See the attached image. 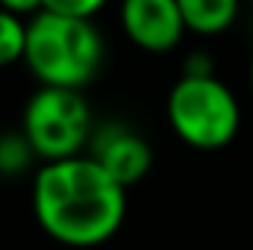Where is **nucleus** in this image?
<instances>
[{
	"instance_id": "obj_1",
	"label": "nucleus",
	"mask_w": 253,
	"mask_h": 250,
	"mask_svg": "<svg viewBox=\"0 0 253 250\" xmlns=\"http://www.w3.org/2000/svg\"><path fill=\"white\" fill-rule=\"evenodd\" d=\"M33 215L53 242L97 248L124 224L126 188L83 153L44 162L33 183Z\"/></svg>"
},
{
	"instance_id": "obj_6",
	"label": "nucleus",
	"mask_w": 253,
	"mask_h": 250,
	"mask_svg": "<svg viewBox=\"0 0 253 250\" xmlns=\"http://www.w3.org/2000/svg\"><path fill=\"white\" fill-rule=\"evenodd\" d=\"M88 156L124 188L144 180L153 165V150L144 141V135H138L135 129L124 124H109L94 129Z\"/></svg>"
},
{
	"instance_id": "obj_13",
	"label": "nucleus",
	"mask_w": 253,
	"mask_h": 250,
	"mask_svg": "<svg viewBox=\"0 0 253 250\" xmlns=\"http://www.w3.org/2000/svg\"><path fill=\"white\" fill-rule=\"evenodd\" d=\"M251 3H253V0H251Z\"/></svg>"
},
{
	"instance_id": "obj_12",
	"label": "nucleus",
	"mask_w": 253,
	"mask_h": 250,
	"mask_svg": "<svg viewBox=\"0 0 253 250\" xmlns=\"http://www.w3.org/2000/svg\"><path fill=\"white\" fill-rule=\"evenodd\" d=\"M251 91H253V59H251Z\"/></svg>"
},
{
	"instance_id": "obj_5",
	"label": "nucleus",
	"mask_w": 253,
	"mask_h": 250,
	"mask_svg": "<svg viewBox=\"0 0 253 250\" xmlns=\"http://www.w3.org/2000/svg\"><path fill=\"white\" fill-rule=\"evenodd\" d=\"M121 27L126 39L147 53H168L186 36L177 0H121Z\"/></svg>"
},
{
	"instance_id": "obj_11",
	"label": "nucleus",
	"mask_w": 253,
	"mask_h": 250,
	"mask_svg": "<svg viewBox=\"0 0 253 250\" xmlns=\"http://www.w3.org/2000/svg\"><path fill=\"white\" fill-rule=\"evenodd\" d=\"M0 9L24 18V15H39L44 9V0H0Z\"/></svg>"
},
{
	"instance_id": "obj_4",
	"label": "nucleus",
	"mask_w": 253,
	"mask_h": 250,
	"mask_svg": "<svg viewBox=\"0 0 253 250\" xmlns=\"http://www.w3.org/2000/svg\"><path fill=\"white\" fill-rule=\"evenodd\" d=\"M21 132L27 135L36 156L44 162L80 156L94 132L91 109L80 88L42 85L24 109Z\"/></svg>"
},
{
	"instance_id": "obj_9",
	"label": "nucleus",
	"mask_w": 253,
	"mask_h": 250,
	"mask_svg": "<svg viewBox=\"0 0 253 250\" xmlns=\"http://www.w3.org/2000/svg\"><path fill=\"white\" fill-rule=\"evenodd\" d=\"M39 159L36 150L30 147L24 132H6L0 135V174L3 177H15L21 171H27V165Z\"/></svg>"
},
{
	"instance_id": "obj_7",
	"label": "nucleus",
	"mask_w": 253,
	"mask_h": 250,
	"mask_svg": "<svg viewBox=\"0 0 253 250\" xmlns=\"http://www.w3.org/2000/svg\"><path fill=\"white\" fill-rule=\"evenodd\" d=\"M186 30L197 36H218L239 18V0H177Z\"/></svg>"
},
{
	"instance_id": "obj_3",
	"label": "nucleus",
	"mask_w": 253,
	"mask_h": 250,
	"mask_svg": "<svg viewBox=\"0 0 253 250\" xmlns=\"http://www.w3.org/2000/svg\"><path fill=\"white\" fill-rule=\"evenodd\" d=\"M168 121L189 147L221 150L239 135L242 109L215 74H183L168 94Z\"/></svg>"
},
{
	"instance_id": "obj_8",
	"label": "nucleus",
	"mask_w": 253,
	"mask_h": 250,
	"mask_svg": "<svg viewBox=\"0 0 253 250\" xmlns=\"http://www.w3.org/2000/svg\"><path fill=\"white\" fill-rule=\"evenodd\" d=\"M27 50V24L24 18L0 9V68H9L24 59Z\"/></svg>"
},
{
	"instance_id": "obj_2",
	"label": "nucleus",
	"mask_w": 253,
	"mask_h": 250,
	"mask_svg": "<svg viewBox=\"0 0 253 250\" xmlns=\"http://www.w3.org/2000/svg\"><path fill=\"white\" fill-rule=\"evenodd\" d=\"M24 62L42 85L83 88L103 62V39L85 18H68L42 9L27 21Z\"/></svg>"
},
{
	"instance_id": "obj_10",
	"label": "nucleus",
	"mask_w": 253,
	"mask_h": 250,
	"mask_svg": "<svg viewBox=\"0 0 253 250\" xmlns=\"http://www.w3.org/2000/svg\"><path fill=\"white\" fill-rule=\"evenodd\" d=\"M106 3L109 0H44V9L68 15V18H85V21H91Z\"/></svg>"
}]
</instances>
